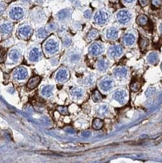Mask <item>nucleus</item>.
<instances>
[{"label":"nucleus","instance_id":"f257e3e1","mask_svg":"<svg viewBox=\"0 0 162 163\" xmlns=\"http://www.w3.org/2000/svg\"><path fill=\"white\" fill-rule=\"evenodd\" d=\"M44 49L46 53L51 55L54 54L59 50V44H58L56 40L49 39L45 42Z\"/></svg>","mask_w":162,"mask_h":163},{"label":"nucleus","instance_id":"f03ea898","mask_svg":"<svg viewBox=\"0 0 162 163\" xmlns=\"http://www.w3.org/2000/svg\"><path fill=\"white\" fill-rule=\"evenodd\" d=\"M117 19L121 24H126L131 19V14L127 10H121L117 13Z\"/></svg>","mask_w":162,"mask_h":163},{"label":"nucleus","instance_id":"7ed1b4c3","mask_svg":"<svg viewBox=\"0 0 162 163\" xmlns=\"http://www.w3.org/2000/svg\"><path fill=\"white\" fill-rule=\"evenodd\" d=\"M28 75L27 70L23 67L16 68L13 72V77L15 79L21 81L27 78Z\"/></svg>","mask_w":162,"mask_h":163},{"label":"nucleus","instance_id":"20e7f679","mask_svg":"<svg viewBox=\"0 0 162 163\" xmlns=\"http://www.w3.org/2000/svg\"><path fill=\"white\" fill-rule=\"evenodd\" d=\"M9 17L10 18L15 21L19 20L23 18L24 15V12L21 8L16 6L12 8L9 12Z\"/></svg>","mask_w":162,"mask_h":163},{"label":"nucleus","instance_id":"39448f33","mask_svg":"<svg viewBox=\"0 0 162 163\" xmlns=\"http://www.w3.org/2000/svg\"><path fill=\"white\" fill-rule=\"evenodd\" d=\"M33 33L32 28L29 26H25L20 28L18 31L19 37L23 40L30 39Z\"/></svg>","mask_w":162,"mask_h":163},{"label":"nucleus","instance_id":"423d86ee","mask_svg":"<svg viewBox=\"0 0 162 163\" xmlns=\"http://www.w3.org/2000/svg\"><path fill=\"white\" fill-rule=\"evenodd\" d=\"M108 16L107 12L103 10H99L96 13L94 17V20L96 24L101 25L105 24L108 20Z\"/></svg>","mask_w":162,"mask_h":163},{"label":"nucleus","instance_id":"0eeeda50","mask_svg":"<svg viewBox=\"0 0 162 163\" xmlns=\"http://www.w3.org/2000/svg\"><path fill=\"white\" fill-rule=\"evenodd\" d=\"M69 73L68 70L65 68H60L56 75V80L59 82H64L68 79Z\"/></svg>","mask_w":162,"mask_h":163},{"label":"nucleus","instance_id":"6e6552de","mask_svg":"<svg viewBox=\"0 0 162 163\" xmlns=\"http://www.w3.org/2000/svg\"><path fill=\"white\" fill-rule=\"evenodd\" d=\"M104 50L102 45L99 43H95L92 44L89 48V52L91 56H97L100 55Z\"/></svg>","mask_w":162,"mask_h":163},{"label":"nucleus","instance_id":"1a4fd4ad","mask_svg":"<svg viewBox=\"0 0 162 163\" xmlns=\"http://www.w3.org/2000/svg\"><path fill=\"white\" fill-rule=\"evenodd\" d=\"M101 89L104 91H108L111 90L114 86V81L110 78L103 79L100 82Z\"/></svg>","mask_w":162,"mask_h":163},{"label":"nucleus","instance_id":"9d476101","mask_svg":"<svg viewBox=\"0 0 162 163\" xmlns=\"http://www.w3.org/2000/svg\"><path fill=\"white\" fill-rule=\"evenodd\" d=\"M42 56V51L37 48H34L30 51L29 59L32 62H37L41 59Z\"/></svg>","mask_w":162,"mask_h":163},{"label":"nucleus","instance_id":"9b49d317","mask_svg":"<svg viewBox=\"0 0 162 163\" xmlns=\"http://www.w3.org/2000/svg\"><path fill=\"white\" fill-rule=\"evenodd\" d=\"M123 48L119 45H115L110 48L108 54L112 57H117L119 56L123 53Z\"/></svg>","mask_w":162,"mask_h":163},{"label":"nucleus","instance_id":"f8f14e48","mask_svg":"<svg viewBox=\"0 0 162 163\" xmlns=\"http://www.w3.org/2000/svg\"><path fill=\"white\" fill-rule=\"evenodd\" d=\"M41 79H42L41 77L40 76H38V75L32 77L31 78L29 79L27 82V88L31 90L36 88V87L38 86V84L40 83V82H41Z\"/></svg>","mask_w":162,"mask_h":163},{"label":"nucleus","instance_id":"ddd939ff","mask_svg":"<svg viewBox=\"0 0 162 163\" xmlns=\"http://www.w3.org/2000/svg\"><path fill=\"white\" fill-rule=\"evenodd\" d=\"M126 92L123 90H118L116 91L113 95V98L115 100L121 104L124 103L126 99Z\"/></svg>","mask_w":162,"mask_h":163},{"label":"nucleus","instance_id":"4468645a","mask_svg":"<svg viewBox=\"0 0 162 163\" xmlns=\"http://www.w3.org/2000/svg\"><path fill=\"white\" fill-rule=\"evenodd\" d=\"M127 70L124 67H118L115 68L113 70V73L115 76L117 78L122 79L124 78L127 75Z\"/></svg>","mask_w":162,"mask_h":163},{"label":"nucleus","instance_id":"2eb2a0df","mask_svg":"<svg viewBox=\"0 0 162 163\" xmlns=\"http://www.w3.org/2000/svg\"><path fill=\"white\" fill-rule=\"evenodd\" d=\"M13 29V25L11 23L5 22L0 25V32L3 34H10Z\"/></svg>","mask_w":162,"mask_h":163},{"label":"nucleus","instance_id":"dca6fc26","mask_svg":"<svg viewBox=\"0 0 162 163\" xmlns=\"http://www.w3.org/2000/svg\"><path fill=\"white\" fill-rule=\"evenodd\" d=\"M106 36L110 40H116L118 37V31L115 28H110L107 31Z\"/></svg>","mask_w":162,"mask_h":163},{"label":"nucleus","instance_id":"f3484780","mask_svg":"<svg viewBox=\"0 0 162 163\" xmlns=\"http://www.w3.org/2000/svg\"><path fill=\"white\" fill-rule=\"evenodd\" d=\"M135 41V37L132 34H126L123 37V42L126 45H131Z\"/></svg>","mask_w":162,"mask_h":163},{"label":"nucleus","instance_id":"a211bd4d","mask_svg":"<svg viewBox=\"0 0 162 163\" xmlns=\"http://www.w3.org/2000/svg\"><path fill=\"white\" fill-rule=\"evenodd\" d=\"M84 94V90L81 88H74L71 92V95L75 98H80Z\"/></svg>","mask_w":162,"mask_h":163},{"label":"nucleus","instance_id":"6ab92c4d","mask_svg":"<svg viewBox=\"0 0 162 163\" xmlns=\"http://www.w3.org/2000/svg\"><path fill=\"white\" fill-rule=\"evenodd\" d=\"M108 66V62L104 58L100 59L97 62V67L100 70H106Z\"/></svg>","mask_w":162,"mask_h":163},{"label":"nucleus","instance_id":"aec40b11","mask_svg":"<svg viewBox=\"0 0 162 163\" xmlns=\"http://www.w3.org/2000/svg\"><path fill=\"white\" fill-rule=\"evenodd\" d=\"M53 87L51 86H45L42 90V94L43 96L45 97H49L53 94Z\"/></svg>","mask_w":162,"mask_h":163},{"label":"nucleus","instance_id":"412c9836","mask_svg":"<svg viewBox=\"0 0 162 163\" xmlns=\"http://www.w3.org/2000/svg\"><path fill=\"white\" fill-rule=\"evenodd\" d=\"M9 56L12 61H13L14 62H16L20 59V53L18 50H11L9 53Z\"/></svg>","mask_w":162,"mask_h":163},{"label":"nucleus","instance_id":"4be33fe9","mask_svg":"<svg viewBox=\"0 0 162 163\" xmlns=\"http://www.w3.org/2000/svg\"><path fill=\"white\" fill-rule=\"evenodd\" d=\"M104 125V121L99 118H96L93 121V128L95 130H101Z\"/></svg>","mask_w":162,"mask_h":163},{"label":"nucleus","instance_id":"5701e85b","mask_svg":"<svg viewBox=\"0 0 162 163\" xmlns=\"http://www.w3.org/2000/svg\"><path fill=\"white\" fill-rule=\"evenodd\" d=\"M91 97H92L93 100L96 103L100 102L102 99V95H101V94L100 92V91L97 90H95L93 92L92 95H91Z\"/></svg>","mask_w":162,"mask_h":163},{"label":"nucleus","instance_id":"b1692460","mask_svg":"<svg viewBox=\"0 0 162 163\" xmlns=\"http://www.w3.org/2000/svg\"><path fill=\"white\" fill-rule=\"evenodd\" d=\"M148 17L144 15H139L137 19V23L141 26H144L146 25L148 23Z\"/></svg>","mask_w":162,"mask_h":163},{"label":"nucleus","instance_id":"393cba45","mask_svg":"<svg viewBox=\"0 0 162 163\" xmlns=\"http://www.w3.org/2000/svg\"><path fill=\"white\" fill-rule=\"evenodd\" d=\"M49 33L48 32L46 31L45 29H40L37 33V37L40 39H44L45 38L47 37L48 36Z\"/></svg>","mask_w":162,"mask_h":163},{"label":"nucleus","instance_id":"a878e982","mask_svg":"<svg viewBox=\"0 0 162 163\" xmlns=\"http://www.w3.org/2000/svg\"><path fill=\"white\" fill-rule=\"evenodd\" d=\"M141 87V84L140 82L136 81H134V83H132V85H131V90L134 92H137L140 89Z\"/></svg>","mask_w":162,"mask_h":163},{"label":"nucleus","instance_id":"bb28decb","mask_svg":"<svg viewBox=\"0 0 162 163\" xmlns=\"http://www.w3.org/2000/svg\"><path fill=\"white\" fill-rule=\"evenodd\" d=\"M97 36V32L95 29H92V30L89 32L87 35V38L89 40H93L95 39Z\"/></svg>","mask_w":162,"mask_h":163},{"label":"nucleus","instance_id":"cd10ccee","mask_svg":"<svg viewBox=\"0 0 162 163\" xmlns=\"http://www.w3.org/2000/svg\"><path fill=\"white\" fill-rule=\"evenodd\" d=\"M108 111V108L107 105H102L98 109V114L101 115H104L107 113Z\"/></svg>","mask_w":162,"mask_h":163},{"label":"nucleus","instance_id":"c85d7f7f","mask_svg":"<svg viewBox=\"0 0 162 163\" xmlns=\"http://www.w3.org/2000/svg\"><path fill=\"white\" fill-rule=\"evenodd\" d=\"M57 111L58 112H59L60 114L62 115H68V108L67 106H60L57 108Z\"/></svg>","mask_w":162,"mask_h":163},{"label":"nucleus","instance_id":"c756f323","mask_svg":"<svg viewBox=\"0 0 162 163\" xmlns=\"http://www.w3.org/2000/svg\"><path fill=\"white\" fill-rule=\"evenodd\" d=\"M5 53H6V50L4 48H0V63L4 62Z\"/></svg>","mask_w":162,"mask_h":163},{"label":"nucleus","instance_id":"7c9ffc66","mask_svg":"<svg viewBox=\"0 0 162 163\" xmlns=\"http://www.w3.org/2000/svg\"><path fill=\"white\" fill-rule=\"evenodd\" d=\"M157 56H156L154 54H151L148 57V60L150 62H151V63H154L156 61H157Z\"/></svg>","mask_w":162,"mask_h":163},{"label":"nucleus","instance_id":"2f4dec72","mask_svg":"<svg viewBox=\"0 0 162 163\" xmlns=\"http://www.w3.org/2000/svg\"><path fill=\"white\" fill-rule=\"evenodd\" d=\"M141 44H140V46L142 45L143 46L141 47L142 49H145L146 48V46L148 45V40H146V39H143Z\"/></svg>","mask_w":162,"mask_h":163},{"label":"nucleus","instance_id":"473e14b6","mask_svg":"<svg viewBox=\"0 0 162 163\" xmlns=\"http://www.w3.org/2000/svg\"><path fill=\"white\" fill-rule=\"evenodd\" d=\"M5 9V5L3 3H0V15H1Z\"/></svg>","mask_w":162,"mask_h":163},{"label":"nucleus","instance_id":"72a5a7b5","mask_svg":"<svg viewBox=\"0 0 162 163\" xmlns=\"http://www.w3.org/2000/svg\"><path fill=\"white\" fill-rule=\"evenodd\" d=\"M140 3H142L141 6L143 5V4H144V5H143V6H146V4L148 3V1H140Z\"/></svg>","mask_w":162,"mask_h":163}]
</instances>
